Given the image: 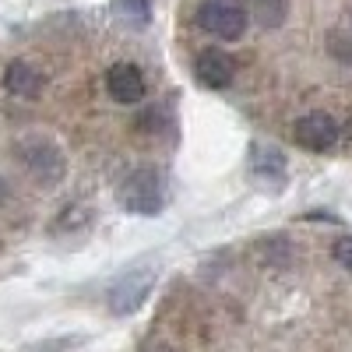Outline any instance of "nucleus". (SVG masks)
Here are the masks:
<instances>
[{
    "label": "nucleus",
    "instance_id": "4",
    "mask_svg": "<svg viewBox=\"0 0 352 352\" xmlns=\"http://www.w3.org/2000/svg\"><path fill=\"white\" fill-rule=\"evenodd\" d=\"M338 134H342L338 120L331 113H324V109H314V113L300 116L296 127H292V138H296V144L307 148V152H328L331 144L338 141Z\"/></svg>",
    "mask_w": 352,
    "mask_h": 352
},
{
    "label": "nucleus",
    "instance_id": "14",
    "mask_svg": "<svg viewBox=\"0 0 352 352\" xmlns=\"http://www.w3.org/2000/svg\"><path fill=\"white\" fill-rule=\"evenodd\" d=\"M349 14H352V0H349Z\"/></svg>",
    "mask_w": 352,
    "mask_h": 352
},
{
    "label": "nucleus",
    "instance_id": "13",
    "mask_svg": "<svg viewBox=\"0 0 352 352\" xmlns=\"http://www.w3.org/2000/svg\"><path fill=\"white\" fill-rule=\"evenodd\" d=\"M328 46H331V53L338 56V60H345V64H352V43L342 36V32H331V39H328Z\"/></svg>",
    "mask_w": 352,
    "mask_h": 352
},
{
    "label": "nucleus",
    "instance_id": "10",
    "mask_svg": "<svg viewBox=\"0 0 352 352\" xmlns=\"http://www.w3.org/2000/svg\"><path fill=\"white\" fill-rule=\"evenodd\" d=\"M289 8H285V0H254V21L261 28H278L285 21Z\"/></svg>",
    "mask_w": 352,
    "mask_h": 352
},
{
    "label": "nucleus",
    "instance_id": "2",
    "mask_svg": "<svg viewBox=\"0 0 352 352\" xmlns=\"http://www.w3.org/2000/svg\"><path fill=\"white\" fill-rule=\"evenodd\" d=\"M18 162L28 169V176H36L39 184H60L64 180V152L56 148L46 138H32V141H18Z\"/></svg>",
    "mask_w": 352,
    "mask_h": 352
},
{
    "label": "nucleus",
    "instance_id": "8",
    "mask_svg": "<svg viewBox=\"0 0 352 352\" xmlns=\"http://www.w3.org/2000/svg\"><path fill=\"white\" fill-rule=\"evenodd\" d=\"M106 88H109V96L116 102H124V106H134L144 99V74L134 67V64H116L109 67L106 74Z\"/></svg>",
    "mask_w": 352,
    "mask_h": 352
},
{
    "label": "nucleus",
    "instance_id": "12",
    "mask_svg": "<svg viewBox=\"0 0 352 352\" xmlns=\"http://www.w3.org/2000/svg\"><path fill=\"white\" fill-rule=\"evenodd\" d=\"M331 254H335V261L342 264V268L352 275V236H342V240H335Z\"/></svg>",
    "mask_w": 352,
    "mask_h": 352
},
{
    "label": "nucleus",
    "instance_id": "5",
    "mask_svg": "<svg viewBox=\"0 0 352 352\" xmlns=\"http://www.w3.org/2000/svg\"><path fill=\"white\" fill-rule=\"evenodd\" d=\"M152 282H155V272L152 268H134V272L120 275V278L109 285V310L120 314V317L124 314H134L144 303V296H148Z\"/></svg>",
    "mask_w": 352,
    "mask_h": 352
},
{
    "label": "nucleus",
    "instance_id": "6",
    "mask_svg": "<svg viewBox=\"0 0 352 352\" xmlns=\"http://www.w3.org/2000/svg\"><path fill=\"white\" fill-rule=\"evenodd\" d=\"M194 78L212 88V92H222V88L232 85V78H236V60L226 53V50H201L197 60H194Z\"/></svg>",
    "mask_w": 352,
    "mask_h": 352
},
{
    "label": "nucleus",
    "instance_id": "7",
    "mask_svg": "<svg viewBox=\"0 0 352 352\" xmlns=\"http://www.w3.org/2000/svg\"><path fill=\"white\" fill-rule=\"evenodd\" d=\"M250 173H254L257 184L282 187L285 184V155L275 148V144L254 141V148H250Z\"/></svg>",
    "mask_w": 352,
    "mask_h": 352
},
{
    "label": "nucleus",
    "instance_id": "11",
    "mask_svg": "<svg viewBox=\"0 0 352 352\" xmlns=\"http://www.w3.org/2000/svg\"><path fill=\"white\" fill-rule=\"evenodd\" d=\"M116 14L127 18L131 25H144L148 21V0H116Z\"/></svg>",
    "mask_w": 352,
    "mask_h": 352
},
{
    "label": "nucleus",
    "instance_id": "9",
    "mask_svg": "<svg viewBox=\"0 0 352 352\" xmlns=\"http://www.w3.org/2000/svg\"><path fill=\"white\" fill-rule=\"evenodd\" d=\"M4 88L11 96H18V99H36V96H43V88H46V74L39 67H32L28 60H14L4 71Z\"/></svg>",
    "mask_w": 352,
    "mask_h": 352
},
{
    "label": "nucleus",
    "instance_id": "1",
    "mask_svg": "<svg viewBox=\"0 0 352 352\" xmlns=\"http://www.w3.org/2000/svg\"><path fill=\"white\" fill-rule=\"evenodd\" d=\"M124 208L134 215H159L166 208V176L155 166H141L124 180Z\"/></svg>",
    "mask_w": 352,
    "mask_h": 352
},
{
    "label": "nucleus",
    "instance_id": "3",
    "mask_svg": "<svg viewBox=\"0 0 352 352\" xmlns=\"http://www.w3.org/2000/svg\"><path fill=\"white\" fill-rule=\"evenodd\" d=\"M197 25L219 39L236 43L247 32V11L240 4H232V0H204L197 11Z\"/></svg>",
    "mask_w": 352,
    "mask_h": 352
}]
</instances>
